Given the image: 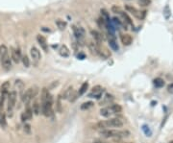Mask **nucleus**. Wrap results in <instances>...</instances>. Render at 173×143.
Wrapping results in <instances>:
<instances>
[{"label": "nucleus", "instance_id": "9b49d317", "mask_svg": "<svg viewBox=\"0 0 173 143\" xmlns=\"http://www.w3.org/2000/svg\"><path fill=\"white\" fill-rule=\"evenodd\" d=\"M64 98L65 99H67L69 101H74L76 99V94L74 93V90L72 88V86H70V88H68L67 90L65 91L64 93Z\"/></svg>", "mask_w": 173, "mask_h": 143}, {"label": "nucleus", "instance_id": "412c9836", "mask_svg": "<svg viewBox=\"0 0 173 143\" xmlns=\"http://www.w3.org/2000/svg\"><path fill=\"white\" fill-rule=\"evenodd\" d=\"M111 109H112L113 112H114V114H119V112H121V111H122V108L120 107V105H118V104H113L111 106Z\"/></svg>", "mask_w": 173, "mask_h": 143}, {"label": "nucleus", "instance_id": "f8f14e48", "mask_svg": "<svg viewBox=\"0 0 173 143\" xmlns=\"http://www.w3.org/2000/svg\"><path fill=\"white\" fill-rule=\"evenodd\" d=\"M37 40H38V44L41 45V47L44 50V51L45 52L48 51V43H47L45 38L43 37V36H41V35H38L37 36Z\"/></svg>", "mask_w": 173, "mask_h": 143}, {"label": "nucleus", "instance_id": "cd10ccee", "mask_svg": "<svg viewBox=\"0 0 173 143\" xmlns=\"http://www.w3.org/2000/svg\"><path fill=\"white\" fill-rule=\"evenodd\" d=\"M93 107V103L91 102V101H89V102H86L84 104H82L81 105V109H84V111H86V109H91Z\"/></svg>", "mask_w": 173, "mask_h": 143}, {"label": "nucleus", "instance_id": "7c9ffc66", "mask_svg": "<svg viewBox=\"0 0 173 143\" xmlns=\"http://www.w3.org/2000/svg\"><path fill=\"white\" fill-rule=\"evenodd\" d=\"M6 125H7V122H6V115H5V114H2V115L0 116V126L2 128H5Z\"/></svg>", "mask_w": 173, "mask_h": 143}, {"label": "nucleus", "instance_id": "f3484780", "mask_svg": "<svg viewBox=\"0 0 173 143\" xmlns=\"http://www.w3.org/2000/svg\"><path fill=\"white\" fill-rule=\"evenodd\" d=\"M9 89H10V83L9 82L3 83L2 86H0V92H1L2 97H6V95H7L9 92Z\"/></svg>", "mask_w": 173, "mask_h": 143}, {"label": "nucleus", "instance_id": "7ed1b4c3", "mask_svg": "<svg viewBox=\"0 0 173 143\" xmlns=\"http://www.w3.org/2000/svg\"><path fill=\"white\" fill-rule=\"evenodd\" d=\"M38 92V89L37 86H33V88H30L29 89H27L22 97L23 102H24L26 105H29V102L33 99V98H35L37 96Z\"/></svg>", "mask_w": 173, "mask_h": 143}, {"label": "nucleus", "instance_id": "4468645a", "mask_svg": "<svg viewBox=\"0 0 173 143\" xmlns=\"http://www.w3.org/2000/svg\"><path fill=\"white\" fill-rule=\"evenodd\" d=\"M120 40H121L122 44L125 45V46L130 45V44L132 43V41H133L132 37H131L130 35H128V34H122L120 36Z\"/></svg>", "mask_w": 173, "mask_h": 143}, {"label": "nucleus", "instance_id": "f03ea898", "mask_svg": "<svg viewBox=\"0 0 173 143\" xmlns=\"http://www.w3.org/2000/svg\"><path fill=\"white\" fill-rule=\"evenodd\" d=\"M101 135L106 138H125L130 135L127 131H118V130H102L101 131Z\"/></svg>", "mask_w": 173, "mask_h": 143}, {"label": "nucleus", "instance_id": "6e6552de", "mask_svg": "<svg viewBox=\"0 0 173 143\" xmlns=\"http://www.w3.org/2000/svg\"><path fill=\"white\" fill-rule=\"evenodd\" d=\"M108 40H109L110 47H111L114 51H117L119 47L117 45V43H116V40H115V37L114 33L108 32Z\"/></svg>", "mask_w": 173, "mask_h": 143}, {"label": "nucleus", "instance_id": "4be33fe9", "mask_svg": "<svg viewBox=\"0 0 173 143\" xmlns=\"http://www.w3.org/2000/svg\"><path fill=\"white\" fill-rule=\"evenodd\" d=\"M171 16V10L169 8L168 5H166L165 8H163V16L165 17V19H168Z\"/></svg>", "mask_w": 173, "mask_h": 143}, {"label": "nucleus", "instance_id": "6ab92c4d", "mask_svg": "<svg viewBox=\"0 0 173 143\" xmlns=\"http://www.w3.org/2000/svg\"><path fill=\"white\" fill-rule=\"evenodd\" d=\"M91 34L92 37H93L95 42H96V43L99 44V43L101 42V41L103 40V36L101 35L98 31H96V30H91Z\"/></svg>", "mask_w": 173, "mask_h": 143}, {"label": "nucleus", "instance_id": "58836bf2", "mask_svg": "<svg viewBox=\"0 0 173 143\" xmlns=\"http://www.w3.org/2000/svg\"><path fill=\"white\" fill-rule=\"evenodd\" d=\"M93 143H107V142L102 141V140H95V141H93Z\"/></svg>", "mask_w": 173, "mask_h": 143}, {"label": "nucleus", "instance_id": "2f4dec72", "mask_svg": "<svg viewBox=\"0 0 173 143\" xmlns=\"http://www.w3.org/2000/svg\"><path fill=\"white\" fill-rule=\"evenodd\" d=\"M21 61L23 62V65H24L25 67H29V65H30V61H29V59L27 56H22V58H21Z\"/></svg>", "mask_w": 173, "mask_h": 143}, {"label": "nucleus", "instance_id": "4c0bfd02", "mask_svg": "<svg viewBox=\"0 0 173 143\" xmlns=\"http://www.w3.org/2000/svg\"><path fill=\"white\" fill-rule=\"evenodd\" d=\"M168 91L169 92V93L173 94V84H170L168 86Z\"/></svg>", "mask_w": 173, "mask_h": 143}, {"label": "nucleus", "instance_id": "c756f323", "mask_svg": "<svg viewBox=\"0 0 173 143\" xmlns=\"http://www.w3.org/2000/svg\"><path fill=\"white\" fill-rule=\"evenodd\" d=\"M113 100H114V96H113V95H111V94H106L105 97H104L103 104L110 103V102H112Z\"/></svg>", "mask_w": 173, "mask_h": 143}, {"label": "nucleus", "instance_id": "20e7f679", "mask_svg": "<svg viewBox=\"0 0 173 143\" xmlns=\"http://www.w3.org/2000/svg\"><path fill=\"white\" fill-rule=\"evenodd\" d=\"M16 91H12L8 96V112L9 115H12V112H13V109L14 108V105H16Z\"/></svg>", "mask_w": 173, "mask_h": 143}, {"label": "nucleus", "instance_id": "1a4fd4ad", "mask_svg": "<svg viewBox=\"0 0 173 143\" xmlns=\"http://www.w3.org/2000/svg\"><path fill=\"white\" fill-rule=\"evenodd\" d=\"M89 49L91 50V52L92 54L94 55H101V52H100V49H99V45H98V43H96L95 41H89Z\"/></svg>", "mask_w": 173, "mask_h": 143}, {"label": "nucleus", "instance_id": "a211bd4d", "mask_svg": "<svg viewBox=\"0 0 173 143\" xmlns=\"http://www.w3.org/2000/svg\"><path fill=\"white\" fill-rule=\"evenodd\" d=\"M119 16H120L122 17V21H123L124 23H126V24H129L131 26H133V21H132V19H131V17L128 16L127 13H125L124 11H121L120 13H119Z\"/></svg>", "mask_w": 173, "mask_h": 143}, {"label": "nucleus", "instance_id": "72a5a7b5", "mask_svg": "<svg viewBox=\"0 0 173 143\" xmlns=\"http://www.w3.org/2000/svg\"><path fill=\"white\" fill-rule=\"evenodd\" d=\"M112 11H113V13H115V14H118L122 11V9L120 7H118V6H113L112 7Z\"/></svg>", "mask_w": 173, "mask_h": 143}, {"label": "nucleus", "instance_id": "0eeeda50", "mask_svg": "<svg viewBox=\"0 0 173 143\" xmlns=\"http://www.w3.org/2000/svg\"><path fill=\"white\" fill-rule=\"evenodd\" d=\"M104 92V88H101L100 86H96L94 88H92V90L91 93L89 94V96L91 98H95V99H100Z\"/></svg>", "mask_w": 173, "mask_h": 143}, {"label": "nucleus", "instance_id": "ea45409f", "mask_svg": "<svg viewBox=\"0 0 173 143\" xmlns=\"http://www.w3.org/2000/svg\"><path fill=\"white\" fill-rule=\"evenodd\" d=\"M169 143H173V140H171L170 142H169Z\"/></svg>", "mask_w": 173, "mask_h": 143}, {"label": "nucleus", "instance_id": "f704fd0d", "mask_svg": "<svg viewBox=\"0 0 173 143\" xmlns=\"http://www.w3.org/2000/svg\"><path fill=\"white\" fill-rule=\"evenodd\" d=\"M16 86L19 89H22L23 88V83L20 81V80H19V81H16Z\"/></svg>", "mask_w": 173, "mask_h": 143}, {"label": "nucleus", "instance_id": "423d86ee", "mask_svg": "<svg viewBox=\"0 0 173 143\" xmlns=\"http://www.w3.org/2000/svg\"><path fill=\"white\" fill-rule=\"evenodd\" d=\"M72 28H73L74 36H75L77 41H78L79 43H82L83 40H84V37H85V30L82 27H78V26H73ZM79 43H78V45H79Z\"/></svg>", "mask_w": 173, "mask_h": 143}, {"label": "nucleus", "instance_id": "39448f33", "mask_svg": "<svg viewBox=\"0 0 173 143\" xmlns=\"http://www.w3.org/2000/svg\"><path fill=\"white\" fill-rule=\"evenodd\" d=\"M125 10L127 12H129L133 14L134 16H136L137 18L139 19H143L145 14H146V11H143V12H139V10H137L135 7H133V6H130V5H126L125 6Z\"/></svg>", "mask_w": 173, "mask_h": 143}, {"label": "nucleus", "instance_id": "ddd939ff", "mask_svg": "<svg viewBox=\"0 0 173 143\" xmlns=\"http://www.w3.org/2000/svg\"><path fill=\"white\" fill-rule=\"evenodd\" d=\"M30 54H31V57L35 62H38L41 60V58L40 50H38L37 47H35V46H33L32 48L30 49Z\"/></svg>", "mask_w": 173, "mask_h": 143}, {"label": "nucleus", "instance_id": "b1692460", "mask_svg": "<svg viewBox=\"0 0 173 143\" xmlns=\"http://www.w3.org/2000/svg\"><path fill=\"white\" fill-rule=\"evenodd\" d=\"M88 88H89V83H88V82L83 83V85L81 86V88H80V89H79L78 94H79V95H83V94H84L85 92L86 91V89H88Z\"/></svg>", "mask_w": 173, "mask_h": 143}, {"label": "nucleus", "instance_id": "9d476101", "mask_svg": "<svg viewBox=\"0 0 173 143\" xmlns=\"http://www.w3.org/2000/svg\"><path fill=\"white\" fill-rule=\"evenodd\" d=\"M11 53H12V59H13V61L14 62H16V64H19L20 62V60H21L22 56L20 54V51L19 49H16L14 48V47H11Z\"/></svg>", "mask_w": 173, "mask_h": 143}, {"label": "nucleus", "instance_id": "c9c22d12", "mask_svg": "<svg viewBox=\"0 0 173 143\" xmlns=\"http://www.w3.org/2000/svg\"><path fill=\"white\" fill-rule=\"evenodd\" d=\"M57 109L59 112H61L62 111V106H61V98H58V101H57Z\"/></svg>", "mask_w": 173, "mask_h": 143}, {"label": "nucleus", "instance_id": "e433bc0d", "mask_svg": "<svg viewBox=\"0 0 173 143\" xmlns=\"http://www.w3.org/2000/svg\"><path fill=\"white\" fill-rule=\"evenodd\" d=\"M24 131H25V133H31V126H30L29 124H25V126H24Z\"/></svg>", "mask_w": 173, "mask_h": 143}, {"label": "nucleus", "instance_id": "bb28decb", "mask_svg": "<svg viewBox=\"0 0 173 143\" xmlns=\"http://www.w3.org/2000/svg\"><path fill=\"white\" fill-rule=\"evenodd\" d=\"M56 25L58 26V28L60 30H64L67 27V22L64 21V20H61V19H58L57 21H56Z\"/></svg>", "mask_w": 173, "mask_h": 143}, {"label": "nucleus", "instance_id": "5701e85b", "mask_svg": "<svg viewBox=\"0 0 173 143\" xmlns=\"http://www.w3.org/2000/svg\"><path fill=\"white\" fill-rule=\"evenodd\" d=\"M24 114H25L27 120H31L33 117V109L30 108L28 105H27V109H26V111L24 112Z\"/></svg>", "mask_w": 173, "mask_h": 143}, {"label": "nucleus", "instance_id": "dca6fc26", "mask_svg": "<svg viewBox=\"0 0 173 143\" xmlns=\"http://www.w3.org/2000/svg\"><path fill=\"white\" fill-rule=\"evenodd\" d=\"M58 51H59V54L64 58L69 57V55H70V51H69V49L67 48V45H61L59 47Z\"/></svg>", "mask_w": 173, "mask_h": 143}, {"label": "nucleus", "instance_id": "a878e982", "mask_svg": "<svg viewBox=\"0 0 173 143\" xmlns=\"http://www.w3.org/2000/svg\"><path fill=\"white\" fill-rule=\"evenodd\" d=\"M32 109H33V112H34L36 115H38V114H40V112H41V107H40V105H38V102H35L34 104H33Z\"/></svg>", "mask_w": 173, "mask_h": 143}, {"label": "nucleus", "instance_id": "c85d7f7f", "mask_svg": "<svg viewBox=\"0 0 173 143\" xmlns=\"http://www.w3.org/2000/svg\"><path fill=\"white\" fill-rule=\"evenodd\" d=\"M8 55V49L5 45H0V58H3L4 56Z\"/></svg>", "mask_w": 173, "mask_h": 143}, {"label": "nucleus", "instance_id": "aec40b11", "mask_svg": "<svg viewBox=\"0 0 173 143\" xmlns=\"http://www.w3.org/2000/svg\"><path fill=\"white\" fill-rule=\"evenodd\" d=\"M100 114L102 115V116H104V117H110L111 115L114 114V112H113L111 107H106V108L101 109Z\"/></svg>", "mask_w": 173, "mask_h": 143}, {"label": "nucleus", "instance_id": "393cba45", "mask_svg": "<svg viewBox=\"0 0 173 143\" xmlns=\"http://www.w3.org/2000/svg\"><path fill=\"white\" fill-rule=\"evenodd\" d=\"M154 85L156 88H163L165 86V82H163V79L161 78H156L154 80Z\"/></svg>", "mask_w": 173, "mask_h": 143}, {"label": "nucleus", "instance_id": "473e14b6", "mask_svg": "<svg viewBox=\"0 0 173 143\" xmlns=\"http://www.w3.org/2000/svg\"><path fill=\"white\" fill-rule=\"evenodd\" d=\"M139 3L141 6H149L151 4V0H139Z\"/></svg>", "mask_w": 173, "mask_h": 143}, {"label": "nucleus", "instance_id": "2eb2a0df", "mask_svg": "<svg viewBox=\"0 0 173 143\" xmlns=\"http://www.w3.org/2000/svg\"><path fill=\"white\" fill-rule=\"evenodd\" d=\"M1 62H2L3 67H4L6 70L10 69L11 66H12V62H11V58H10V56H9V55L4 56L3 58H1Z\"/></svg>", "mask_w": 173, "mask_h": 143}, {"label": "nucleus", "instance_id": "f257e3e1", "mask_svg": "<svg viewBox=\"0 0 173 143\" xmlns=\"http://www.w3.org/2000/svg\"><path fill=\"white\" fill-rule=\"evenodd\" d=\"M123 126V122L119 118H112L110 120H103L97 123V128L107 130L109 128H120Z\"/></svg>", "mask_w": 173, "mask_h": 143}]
</instances>
